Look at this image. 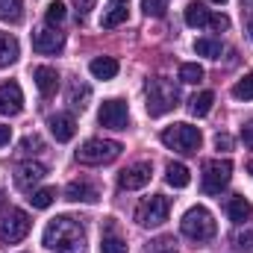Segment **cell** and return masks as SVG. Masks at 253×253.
<instances>
[{
    "instance_id": "obj_41",
    "label": "cell",
    "mask_w": 253,
    "mask_h": 253,
    "mask_svg": "<svg viewBox=\"0 0 253 253\" xmlns=\"http://www.w3.org/2000/svg\"><path fill=\"white\" fill-rule=\"evenodd\" d=\"M109 3H112V6H126L129 0H109Z\"/></svg>"
},
{
    "instance_id": "obj_45",
    "label": "cell",
    "mask_w": 253,
    "mask_h": 253,
    "mask_svg": "<svg viewBox=\"0 0 253 253\" xmlns=\"http://www.w3.org/2000/svg\"><path fill=\"white\" fill-rule=\"evenodd\" d=\"M251 124H253V121H251Z\"/></svg>"
},
{
    "instance_id": "obj_44",
    "label": "cell",
    "mask_w": 253,
    "mask_h": 253,
    "mask_svg": "<svg viewBox=\"0 0 253 253\" xmlns=\"http://www.w3.org/2000/svg\"><path fill=\"white\" fill-rule=\"evenodd\" d=\"M251 171H253V165H251Z\"/></svg>"
},
{
    "instance_id": "obj_34",
    "label": "cell",
    "mask_w": 253,
    "mask_h": 253,
    "mask_svg": "<svg viewBox=\"0 0 253 253\" xmlns=\"http://www.w3.org/2000/svg\"><path fill=\"white\" fill-rule=\"evenodd\" d=\"M233 248H236V251H251V248H253V230L236 233V239H233Z\"/></svg>"
},
{
    "instance_id": "obj_19",
    "label": "cell",
    "mask_w": 253,
    "mask_h": 253,
    "mask_svg": "<svg viewBox=\"0 0 253 253\" xmlns=\"http://www.w3.org/2000/svg\"><path fill=\"white\" fill-rule=\"evenodd\" d=\"M88 100H91V88L85 85V83H80V80H74L71 83V88H68V103H71V109H85L88 106Z\"/></svg>"
},
{
    "instance_id": "obj_11",
    "label": "cell",
    "mask_w": 253,
    "mask_h": 253,
    "mask_svg": "<svg viewBox=\"0 0 253 253\" xmlns=\"http://www.w3.org/2000/svg\"><path fill=\"white\" fill-rule=\"evenodd\" d=\"M150 177H153L150 162H135V165H129V168L121 171L118 186H121L124 191H135V189H144V186L150 183Z\"/></svg>"
},
{
    "instance_id": "obj_10",
    "label": "cell",
    "mask_w": 253,
    "mask_h": 253,
    "mask_svg": "<svg viewBox=\"0 0 253 253\" xmlns=\"http://www.w3.org/2000/svg\"><path fill=\"white\" fill-rule=\"evenodd\" d=\"M65 47V36L56 30V27H39L33 30V50L36 53H59Z\"/></svg>"
},
{
    "instance_id": "obj_32",
    "label": "cell",
    "mask_w": 253,
    "mask_h": 253,
    "mask_svg": "<svg viewBox=\"0 0 253 253\" xmlns=\"http://www.w3.org/2000/svg\"><path fill=\"white\" fill-rule=\"evenodd\" d=\"M147 253H177V242L171 236H162V239L147 245Z\"/></svg>"
},
{
    "instance_id": "obj_40",
    "label": "cell",
    "mask_w": 253,
    "mask_h": 253,
    "mask_svg": "<svg viewBox=\"0 0 253 253\" xmlns=\"http://www.w3.org/2000/svg\"><path fill=\"white\" fill-rule=\"evenodd\" d=\"M9 138H12V129L0 124V144H9Z\"/></svg>"
},
{
    "instance_id": "obj_9",
    "label": "cell",
    "mask_w": 253,
    "mask_h": 253,
    "mask_svg": "<svg viewBox=\"0 0 253 253\" xmlns=\"http://www.w3.org/2000/svg\"><path fill=\"white\" fill-rule=\"evenodd\" d=\"M97 121H100V126H109V129H126L129 109H126L124 100H103L100 112H97Z\"/></svg>"
},
{
    "instance_id": "obj_4",
    "label": "cell",
    "mask_w": 253,
    "mask_h": 253,
    "mask_svg": "<svg viewBox=\"0 0 253 253\" xmlns=\"http://www.w3.org/2000/svg\"><path fill=\"white\" fill-rule=\"evenodd\" d=\"M162 144L168 147V150H174V153H183V156H189V153H197V147H200V141H203V135H200V129L191 124H171L162 129Z\"/></svg>"
},
{
    "instance_id": "obj_29",
    "label": "cell",
    "mask_w": 253,
    "mask_h": 253,
    "mask_svg": "<svg viewBox=\"0 0 253 253\" xmlns=\"http://www.w3.org/2000/svg\"><path fill=\"white\" fill-rule=\"evenodd\" d=\"M203 80V68L197 62H186L183 68H180V83H189V85H194V83H200Z\"/></svg>"
},
{
    "instance_id": "obj_37",
    "label": "cell",
    "mask_w": 253,
    "mask_h": 253,
    "mask_svg": "<svg viewBox=\"0 0 253 253\" xmlns=\"http://www.w3.org/2000/svg\"><path fill=\"white\" fill-rule=\"evenodd\" d=\"M209 30H218V33L230 30V18H227V15H212V21H209Z\"/></svg>"
},
{
    "instance_id": "obj_38",
    "label": "cell",
    "mask_w": 253,
    "mask_h": 253,
    "mask_svg": "<svg viewBox=\"0 0 253 253\" xmlns=\"http://www.w3.org/2000/svg\"><path fill=\"white\" fill-rule=\"evenodd\" d=\"M215 147H218V150H230V147H233V138H230L227 132H218V135H215Z\"/></svg>"
},
{
    "instance_id": "obj_26",
    "label": "cell",
    "mask_w": 253,
    "mask_h": 253,
    "mask_svg": "<svg viewBox=\"0 0 253 253\" xmlns=\"http://www.w3.org/2000/svg\"><path fill=\"white\" fill-rule=\"evenodd\" d=\"M194 53L206 56V59H221V42L218 39H197L194 42Z\"/></svg>"
},
{
    "instance_id": "obj_35",
    "label": "cell",
    "mask_w": 253,
    "mask_h": 253,
    "mask_svg": "<svg viewBox=\"0 0 253 253\" xmlns=\"http://www.w3.org/2000/svg\"><path fill=\"white\" fill-rule=\"evenodd\" d=\"M44 147V141L39 138V135H27L24 141H21V153H39Z\"/></svg>"
},
{
    "instance_id": "obj_2",
    "label": "cell",
    "mask_w": 253,
    "mask_h": 253,
    "mask_svg": "<svg viewBox=\"0 0 253 253\" xmlns=\"http://www.w3.org/2000/svg\"><path fill=\"white\" fill-rule=\"evenodd\" d=\"M144 94H147V115H150V118H159V115L171 112V109L180 103V88H177L171 80H165V77L147 80Z\"/></svg>"
},
{
    "instance_id": "obj_24",
    "label": "cell",
    "mask_w": 253,
    "mask_h": 253,
    "mask_svg": "<svg viewBox=\"0 0 253 253\" xmlns=\"http://www.w3.org/2000/svg\"><path fill=\"white\" fill-rule=\"evenodd\" d=\"M0 21L21 24L24 21V0H0Z\"/></svg>"
},
{
    "instance_id": "obj_1",
    "label": "cell",
    "mask_w": 253,
    "mask_h": 253,
    "mask_svg": "<svg viewBox=\"0 0 253 253\" xmlns=\"http://www.w3.org/2000/svg\"><path fill=\"white\" fill-rule=\"evenodd\" d=\"M42 242H44L47 251L53 253H83L85 251V230L71 215H59V218H53L44 227Z\"/></svg>"
},
{
    "instance_id": "obj_3",
    "label": "cell",
    "mask_w": 253,
    "mask_h": 253,
    "mask_svg": "<svg viewBox=\"0 0 253 253\" xmlns=\"http://www.w3.org/2000/svg\"><path fill=\"white\" fill-rule=\"evenodd\" d=\"M180 230H183V236L191 239L194 245H203V242L215 239V221H212V212L203 209V206H191L189 212L183 215V221H180Z\"/></svg>"
},
{
    "instance_id": "obj_13",
    "label": "cell",
    "mask_w": 253,
    "mask_h": 253,
    "mask_svg": "<svg viewBox=\"0 0 253 253\" xmlns=\"http://www.w3.org/2000/svg\"><path fill=\"white\" fill-rule=\"evenodd\" d=\"M24 109V94L18 83H3L0 85V115H18Z\"/></svg>"
},
{
    "instance_id": "obj_25",
    "label": "cell",
    "mask_w": 253,
    "mask_h": 253,
    "mask_svg": "<svg viewBox=\"0 0 253 253\" xmlns=\"http://www.w3.org/2000/svg\"><path fill=\"white\" fill-rule=\"evenodd\" d=\"M212 103H215V94H212V91H197L189 100V112L194 118H203V115H209Z\"/></svg>"
},
{
    "instance_id": "obj_6",
    "label": "cell",
    "mask_w": 253,
    "mask_h": 253,
    "mask_svg": "<svg viewBox=\"0 0 253 253\" xmlns=\"http://www.w3.org/2000/svg\"><path fill=\"white\" fill-rule=\"evenodd\" d=\"M168 212H171L168 197L153 194V197H144V200L135 206V221H138L141 227H162V224L168 221Z\"/></svg>"
},
{
    "instance_id": "obj_36",
    "label": "cell",
    "mask_w": 253,
    "mask_h": 253,
    "mask_svg": "<svg viewBox=\"0 0 253 253\" xmlns=\"http://www.w3.org/2000/svg\"><path fill=\"white\" fill-rule=\"evenodd\" d=\"M242 9H245V24H248V36L253 42V0H242Z\"/></svg>"
},
{
    "instance_id": "obj_31",
    "label": "cell",
    "mask_w": 253,
    "mask_h": 253,
    "mask_svg": "<svg viewBox=\"0 0 253 253\" xmlns=\"http://www.w3.org/2000/svg\"><path fill=\"white\" fill-rule=\"evenodd\" d=\"M65 15H68V12H65V3H62V0L47 3V24H50V27H59V24L65 21Z\"/></svg>"
},
{
    "instance_id": "obj_39",
    "label": "cell",
    "mask_w": 253,
    "mask_h": 253,
    "mask_svg": "<svg viewBox=\"0 0 253 253\" xmlns=\"http://www.w3.org/2000/svg\"><path fill=\"white\" fill-rule=\"evenodd\" d=\"M94 3H97V0H74V6H77L80 18H83V15H88V12L94 9Z\"/></svg>"
},
{
    "instance_id": "obj_7",
    "label": "cell",
    "mask_w": 253,
    "mask_h": 253,
    "mask_svg": "<svg viewBox=\"0 0 253 253\" xmlns=\"http://www.w3.org/2000/svg\"><path fill=\"white\" fill-rule=\"evenodd\" d=\"M233 177V162L227 159H212L203 165V191L206 194H221Z\"/></svg>"
},
{
    "instance_id": "obj_20",
    "label": "cell",
    "mask_w": 253,
    "mask_h": 253,
    "mask_svg": "<svg viewBox=\"0 0 253 253\" xmlns=\"http://www.w3.org/2000/svg\"><path fill=\"white\" fill-rule=\"evenodd\" d=\"M165 180H168V186H174V189H186L191 183V174L183 162H171V165L165 168Z\"/></svg>"
},
{
    "instance_id": "obj_17",
    "label": "cell",
    "mask_w": 253,
    "mask_h": 253,
    "mask_svg": "<svg viewBox=\"0 0 253 253\" xmlns=\"http://www.w3.org/2000/svg\"><path fill=\"white\" fill-rule=\"evenodd\" d=\"M88 71H91L94 80H115V77H118V59H112V56H97V59H91Z\"/></svg>"
},
{
    "instance_id": "obj_27",
    "label": "cell",
    "mask_w": 253,
    "mask_h": 253,
    "mask_svg": "<svg viewBox=\"0 0 253 253\" xmlns=\"http://www.w3.org/2000/svg\"><path fill=\"white\" fill-rule=\"evenodd\" d=\"M56 200V189H39V191H30V203L33 209H47L50 203Z\"/></svg>"
},
{
    "instance_id": "obj_14",
    "label": "cell",
    "mask_w": 253,
    "mask_h": 253,
    "mask_svg": "<svg viewBox=\"0 0 253 253\" xmlns=\"http://www.w3.org/2000/svg\"><path fill=\"white\" fill-rule=\"evenodd\" d=\"M33 80H36V85H39V91H42L44 97H50V94L59 91V71L50 68V65H39V68L33 71Z\"/></svg>"
},
{
    "instance_id": "obj_23",
    "label": "cell",
    "mask_w": 253,
    "mask_h": 253,
    "mask_svg": "<svg viewBox=\"0 0 253 253\" xmlns=\"http://www.w3.org/2000/svg\"><path fill=\"white\" fill-rule=\"evenodd\" d=\"M209 21H212V12L203 6V3H189L186 6V24L189 27H209Z\"/></svg>"
},
{
    "instance_id": "obj_16",
    "label": "cell",
    "mask_w": 253,
    "mask_h": 253,
    "mask_svg": "<svg viewBox=\"0 0 253 253\" xmlns=\"http://www.w3.org/2000/svg\"><path fill=\"white\" fill-rule=\"evenodd\" d=\"M47 124H50V132H53L56 141H71L74 132H77V121H74V115H68V112H56V115H50Z\"/></svg>"
},
{
    "instance_id": "obj_30",
    "label": "cell",
    "mask_w": 253,
    "mask_h": 253,
    "mask_svg": "<svg viewBox=\"0 0 253 253\" xmlns=\"http://www.w3.org/2000/svg\"><path fill=\"white\" fill-rule=\"evenodd\" d=\"M233 97H239V100H253V74L242 77V80L233 85Z\"/></svg>"
},
{
    "instance_id": "obj_18",
    "label": "cell",
    "mask_w": 253,
    "mask_h": 253,
    "mask_svg": "<svg viewBox=\"0 0 253 253\" xmlns=\"http://www.w3.org/2000/svg\"><path fill=\"white\" fill-rule=\"evenodd\" d=\"M227 215H230V221H236V224H245V221L253 215L251 200H248V197H242V194L230 197V203H227Z\"/></svg>"
},
{
    "instance_id": "obj_42",
    "label": "cell",
    "mask_w": 253,
    "mask_h": 253,
    "mask_svg": "<svg viewBox=\"0 0 253 253\" xmlns=\"http://www.w3.org/2000/svg\"><path fill=\"white\" fill-rule=\"evenodd\" d=\"M0 206H3V189H0Z\"/></svg>"
},
{
    "instance_id": "obj_22",
    "label": "cell",
    "mask_w": 253,
    "mask_h": 253,
    "mask_svg": "<svg viewBox=\"0 0 253 253\" xmlns=\"http://www.w3.org/2000/svg\"><path fill=\"white\" fill-rule=\"evenodd\" d=\"M100 253H126V242L121 236H115L112 221H106V230H103V239H100Z\"/></svg>"
},
{
    "instance_id": "obj_12",
    "label": "cell",
    "mask_w": 253,
    "mask_h": 253,
    "mask_svg": "<svg viewBox=\"0 0 253 253\" xmlns=\"http://www.w3.org/2000/svg\"><path fill=\"white\" fill-rule=\"evenodd\" d=\"M44 174H47V168H44L42 162H24V165H18V171H15V186L21 191H33L36 183L44 180Z\"/></svg>"
},
{
    "instance_id": "obj_43",
    "label": "cell",
    "mask_w": 253,
    "mask_h": 253,
    "mask_svg": "<svg viewBox=\"0 0 253 253\" xmlns=\"http://www.w3.org/2000/svg\"><path fill=\"white\" fill-rule=\"evenodd\" d=\"M212 3H227V0H212Z\"/></svg>"
},
{
    "instance_id": "obj_5",
    "label": "cell",
    "mask_w": 253,
    "mask_h": 253,
    "mask_svg": "<svg viewBox=\"0 0 253 253\" xmlns=\"http://www.w3.org/2000/svg\"><path fill=\"white\" fill-rule=\"evenodd\" d=\"M118 156H121V144L112 138H88L77 150V162L83 165H106V162H115Z\"/></svg>"
},
{
    "instance_id": "obj_21",
    "label": "cell",
    "mask_w": 253,
    "mask_h": 253,
    "mask_svg": "<svg viewBox=\"0 0 253 253\" xmlns=\"http://www.w3.org/2000/svg\"><path fill=\"white\" fill-rule=\"evenodd\" d=\"M18 53H21L18 39H15V36H9V33H0V68L12 65L15 59H18Z\"/></svg>"
},
{
    "instance_id": "obj_33",
    "label": "cell",
    "mask_w": 253,
    "mask_h": 253,
    "mask_svg": "<svg viewBox=\"0 0 253 253\" xmlns=\"http://www.w3.org/2000/svg\"><path fill=\"white\" fill-rule=\"evenodd\" d=\"M141 9L147 18H162L168 9V0H141Z\"/></svg>"
},
{
    "instance_id": "obj_15",
    "label": "cell",
    "mask_w": 253,
    "mask_h": 253,
    "mask_svg": "<svg viewBox=\"0 0 253 253\" xmlns=\"http://www.w3.org/2000/svg\"><path fill=\"white\" fill-rule=\"evenodd\" d=\"M65 197H68L71 203H94L100 194H97V189H94L88 180H74V183L65 186Z\"/></svg>"
},
{
    "instance_id": "obj_28",
    "label": "cell",
    "mask_w": 253,
    "mask_h": 253,
    "mask_svg": "<svg viewBox=\"0 0 253 253\" xmlns=\"http://www.w3.org/2000/svg\"><path fill=\"white\" fill-rule=\"evenodd\" d=\"M124 21H126V6H112V9L100 18V27L112 30V27H118V24H124Z\"/></svg>"
},
{
    "instance_id": "obj_8",
    "label": "cell",
    "mask_w": 253,
    "mask_h": 253,
    "mask_svg": "<svg viewBox=\"0 0 253 253\" xmlns=\"http://www.w3.org/2000/svg\"><path fill=\"white\" fill-rule=\"evenodd\" d=\"M30 233V215L24 209H9V215L0 224V242L3 245H18Z\"/></svg>"
}]
</instances>
